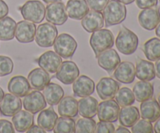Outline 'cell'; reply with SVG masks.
<instances>
[{"instance_id":"2","label":"cell","mask_w":160,"mask_h":133,"mask_svg":"<svg viewBox=\"0 0 160 133\" xmlns=\"http://www.w3.org/2000/svg\"><path fill=\"white\" fill-rule=\"evenodd\" d=\"M115 42L119 52L124 55H131L137 50L138 38L135 33L123 27L119 31Z\"/></svg>"},{"instance_id":"6","label":"cell","mask_w":160,"mask_h":133,"mask_svg":"<svg viewBox=\"0 0 160 133\" xmlns=\"http://www.w3.org/2000/svg\"><path fill=\"white\" fill-rule=\"evenodd\" d=\"M53 46L58 55L64 59H69L75 53L78 48V42L72 35L67 33H62L56 37Z\"/></svg>"},{"instance_id":"10","label":"cell","mask_w":160,"mask_h":133,"mask_svg":"<svg viewBox=\"0 0 160 133\" xmlns=\"http://www.w3.org/2000/svg\"><path fill=\"white\" fill-rule=\"evenodd\" d=\"M23 97V108L31 114H37L46 107L47 103L44 95L38 90L31 91Z\"/></svg>"},{"instance_id":"1","label":"cell","mask_w":160,"mask_h":133,"mask_svg":"<svg viewBox=\"0 0 160 133\" xmlns=\"http://www.w3.org/2000/svg\"><path fill=\"white\" fill-rule=\"evenodd\" d=\"M106 27L120 24L126 19L127 8L123 3L117 0H109L102 10Z\"/></svg>"},{"instance_id":"16","label":"cell","mask_w":160,"mask_h":133,"mask_svg":"<svg viewBox=\"0 0 160 133\" xmlns=\"http://www.w3.org/2000/svg\"><path fill=\"white\" fill-rule=\"evenodd\" d=\"M36 25L28 20H21L17 23L15 37L20 43H31L34 40Z\"/></svg>"},{"instance_id":"39","label":"cell","mask_w":160,"mask_h":133,"mask_svg":"<svg viewBox=\"0 0 160 133\" xmlns=\"http://www.w3.org/2000/svg\"><path fill=\"white\" fill-rule=\"evenodd\" d=\"M95 132L96 133H113L115 132V127L111 122L99 121L96 123Z\"/></svg>"},{"instance_id":"17","label":"cell","mask_w":160,"mask_h":133,"mask_svg":"<svg viewBox=\"0 0 160 133\" xmlns=\"http://www.w3.org/2000/svg\"><path fill=\"white\" fill-rule=\"evenodd\" d=\"M113 78L123 84H131L135 79V67L129 61L120 63L114 70Z\"/></svg>"},{"instance_id":"29","label":"cell","mask_w":160,"mask_h":133,"mask_svg":"<svg viewBox=\"0 0 160 133\" xmlns=\"http://www.w3.org/2000/svg\"><path fill=\"white\" fill-rule=\"evenodd\" d=\"M43 95L48 104L56 106L64 96V90L59 84L49 82L43 89Z\"/></svg>"},{"instance_id":"42","label":"cell","mask_w":160,"mask_h":133,"mask_svg":"<svg viewBox=\"0 0 160 133\" xmlns=\"http://www.w3.org/2000/svg\"><path fill=\"white\" fill-rule=\"evenodd\" d=\"M158 0H136V5L139 9H147L156 6Z\"/></svg>"},{"instance_id":"4","label":"cell","mask_w":160,"mask_h":133,"mask_svg":"<svg viewBox=\"0 0 160 133\" xmlns=\"http://www.w3.org/2000/svg\"><path fill=\"white\" fill-rule=\"evenodd\" d=\"M23 19L33 23L43 21L45 16V7L39 0H29L18 8Z\"/></svg>"},{"instance_id":"26","label":"cell","mask_w":160,"mask_h":133,"mask_svg":"<svg viewBox=\"0 0 160 133\" xmlns=\"http://www.w3.org/2000/svg\"><path fill=\"white\" fill-rule=\"evenodd\" d=\"M58 113L62 117H77L78 114V101L70 95L62 97L58 103Z\"/></svg>"},{"instance_id":"23","label":"cell","mask_w":160,"mask_h":133,"mask_svg":"<svg viewBox=\"0 0 160 133\" xmlns=\"http://www.w3.org/2000/svg\"><path fill=\"white\" fill-rule=\"evenodd\" d=\"M66 9L70 18L80 20L88 13L89 6L86 0H69L66 6Z\"/></svg>"},{"instance_id":"7","label":"cell","mask_w":160,"mask_h":133,"mask_svg":"<svg viewBox=\"0 0 160 133\" xmlns=\"http://www.w3.org/2000/svg\"><path fill=\"white\" fill-rule=\"evenodd\" d=\"M120 106L116 100H106L98 103L97 114L100 121L113 122L117 121L120 113Z\"/></svg>"},{"instance_id":"3","label":"cell","mask_w":160,"mask_h":133,"mask_svg":"<svg viewBox=\"0 0 160 133\" xmlns=\"http://www.w3.org/2000/svg\"><path fill=\"white\" fill-rule=\"evenodd\" d=\"M89 42L97 57L102 52L112 48L114 45V35L110 30L101 28L92 32Z\"/></svg>"},{"instance_id":"43","label":"cell","mask_w":160,"mask_h":133,"mask_svg":"<svg viewBox=\"0 0 160 133\" xmlns=\"http://www.w3.org/2000/svg\"><path fill=\"white\" fill-rule=\"evenodd\" d=\"M9 13V7L3 0H0V20Z\"/></svg>"},{"instance_id":"41","label":"cell","mask_w":160,"mask_h":133,"mask_svg":"<svg viewBox=\"0 0 160 133\" xmlns=\"http://www.w3.org/2000/svg\"><path fill=\"white\" fill-rule=\"evenodd\" d=\"M15 131L12 123L5 119L0 120V133H14Z\"/></svg>"},{"instance_id":"20","label":"cell","mask_w":160,"mask_h":133,"mask_svg":"<svg viewBox=\"0 0 160 133\" xmlns=\"http://www.w3.org/2000/svg\"><path fill=\"white\" fill-rule=\"evenodd\" d=\"M31 87L28 78L22 75L14 76L8 83V90L18 97H23L31 91Z\"/></svg>"},{"instance_id":"21","label":"cell","mask_w":160,"mask_h":133,"mask_svg":"<svg viewBox=\"0 0 160 133\" xmlns=\"http://www.w3.org/2000/svg\"><path fill=\"white\" fill-rule=\"evenodd\" d=\"M28 80L31 89L35 90H43L44 88L50 82L49 74L41 67L35 68L31 70L28 76Z\"/></svg>"},{"instance_id":"19","label":"cell","mask_w":160,"mask_h":133,"mask_svg":"<svg viewBox=\"0 0 160 133\" xmlns=\"http://www.w3.org/2000/svg\"><path fill=\"white\" fill-rule=\"evenodd\" d=\"M81 25L87 32L92 33L104 26V18L101 12L91 10L81 19Z\"/></svg>"},{"instance_id":"40","label":"cell","mask_w":160,"mask_h":133,"mask_svg":"<svg viewBox=\"0 0 160 133\" xmlns=\"http://www.w3.org/2000/svg\"><path fill=\"white\" fill-rule=\"evenodd\" d=\"M109 0H86L89 7L95 11L101 12L103 10Z\"/></svg>"},{"instance_id":"31","label":"cell","mask_w":160,"mask_h":133,"mask_svg":"<svg viewBox=\"0 0 160 133\" xmlns=\"http://www.w3.org/2000/svg\"><path fill=\"white\" fill-rule=\"evenodd\" d=\"M133 93L135 100L142 103L152 98L154 95V87L149 81H138L133 87Z\"/></svg>"},{"instance_id":"13","label":"cell","mask_w":160,"mask_h":133,"mask_svg":"<svg viewBox=\"0 0 160 133\" xmlns=\"http://www.w3.org/2000/svg\"><path fill=\"white\" fill-rule=\"evenodd\" d=\"M98 64L101 68L109 74L112 73L120 63V57L114 49H109L102 52L97 56Z\"/></svg>"},{"instance_id":"38","label":"cell","mask_w":160,"mask_h":133,"mask_svg":"<svg viewBox=\"0 0 160 133\" xmlns=\"http://www.w3.org/2000/svg\"><path fill=\"white\" fill-rule=\"evenodd\" d=\"M13 70V62L9 56H0V76L10 74Z\"/></svg>"},{"instance_id":"47","label":"cell","mask_w":160,"mask_h":133,"mask_svg":"<svg viewBox=\"0 0 160 133\" xmlns=\"http://www.w3.org/2000/svg\"><path fill=\"white\" fill-rule=\"evenodd\" d=\"M155 122H156V123H155L154 127H153L154 132L160 133V117Z\"/></svg>"},{"instance_id":"48","label":"cell","mask_w":160,"mask_h":133,"mask_svg":"<svg viewBox=\"0 0 160 133\" xmlns=\"http://www.w3.org/2000/svg\"><path fill=\"white\" fill-rule=\"evenodd\" d=\"M117 1L120 2V3H123L124 5H128V4H131V3H134L135 0H117Z\"/></svg>"},{"instance_id":"18","label":"cell","mask_w":160,"mask_h":133,"mask_svg":"<svg viewBox=\"0 0 160 133\" xmlns=\"http://www.w3.org/2000/svg\"><path fill=\"white\" fill-rule=\"evenodd\" d=\"M95 84L93 80L86 75H81L73 82V92L75 96L85 97L95 92Z\"/></svg>"},{"instance_id":"9","label":"cell","mask_w":160,"mask_h":133,"mask_svg":"<svg viewBox=\"0 0 160 133\" xmlns=\"http://www.w3.org/2000/svg\"><path fill=\"white\" fill-rule=\"evenodd\" d=\"M80 74V70L74 62L66 60L62 62L57 70L56 77L59 81L64 84H73Z\"/></svg>"},{"instance_id":"46","label":"cell","mask_w":160,"mask_h":133,"mask_svg":"<svg viewBox=\"0 0 160 133\" xmlns=\"http://www.w3.org/2000/svg\"><path fill=\"white\" fill-rule=\"evenodd\" d=\"M115 132H118V133H130L131 131H129V130L128 129V128H126V127L124 126H119L118 128H117V129H115Z\"/></svg>"},{"instance_id":"25","label":"cell","mask_w":160,"mask_h":133,"mask_svg":"<svg viewBox=\"0 0 160 133\" xmlns=\"http://www.w3.org/2000/svg\"><path fill=\"white\" fill-rule=\"evenodd\" d=\"M135 76L140 81H150L156 78L154 64L152 61L138 58L136 63Z\"/></svg>"},{"instance_id":"11","label":"cell","mask_w":160,"mask_h":133,"mask_svg":"<svg viewBox=\"0 0 160 133\" xmlns=\"http://www.w3.org/2000/svg\"><path fill=\"white\" fill-rule=\"evenodd\" d=\"M139 24L142 28L147 31H152L160 21V12L159 7L147 8L143 9L138 14Z\"/></svg>"},{"instance_id":"34","label":"cell","mask_w":160,"mask_h":133,"mask_svg":"<svg viewBox=\"0 0 160 133\" xmlns=\"http://www.w3.org/2000/svg\"><path fill=\"white\" fill-rule=\"evenodd\" d=\"M75 124L72 117L61 116L56 120L53 131L55 133H73L75 132Z\"/></svg>"},{"instance_id":"22","label":"cell","mask_w":160,"mask_h":133,"mask_svg":"<svg viewBox=\"0 0 160 133\" xmlns=\"http://www.w3.org/2000/svg\"><path fill=\"white\" fill-rule=\"evenodd\" d=\"M12 123L16 131L26 132L34 125V115L26 110H20L12 116Z\"/></svg>"},{"instance_id":"5","label":"cell","mask_w":160,"mask_h":133,"mask_svg":"<svg viewBox=\"0 0 160 133\" xmlns=\"http://www.w3.org/2000/svg\"><path fill=\"white\" fill-rule=\"evenodd\" d=\"M57 36L58 30L56 25L47 22L38 27L34 39L38 46L42 48H49L53 45Z\"/></svg>"},{"instance_id":"12","label":"cell","mask_w":160,"mask_h":133,"mask_svg":"<svg viewBox=\"0 0 160 133\" xmlns=\"http://www.w3.org/2000/svg\"><path fill=\"white\" fill-rule=\"evenodd\" d=\"M119 89L120 84L109 77L102 78L96 85L97 93L99 98L102 100L113 99Z\"/></svg>"},{"instance_id":"44","label":"cell","mask_w":160,"mask_h":133,"mask_svg":"<svg viewBox=\"0 0 160 133\" xmlns=\"http://www.w3.org/2000/svg\"><path fill=\"white\" fill-rule=\"evenodd\" d=\"M28 133H45L46 131L43 129L42 128H41L39 125H33L27 131Z\"/></svg>"},{"instance_id":"37","label":"cell","mask_w":160,"mask_h":133,"mask_svg":"<svg viewBox=\"0 0 160 133\" xmlns=\"http://www.w3.org/2000/svg\"><path fill=\"white\" fill-rule=\"evenodd\" d=\"M131 131L133 133H152L154 132V129L152 122L142 119L131 126Z\"/></svg>"},{"instance_id":"14","label":"cell","mask_w":160,"mask_h":133,"mask_svg":"<svg viewBox=\"0 0 160 133\" xmlns=\"http://www.w3.org/2000/svg\"><path fill=\"white\" fill-rule=\"evenodd\" d=\"M22 106L20 97L12 93L5 94L0 102V113L5 117H12L22 109Z\"/></svg>"},{"instance_id":"30","label":"cell","mask_w":160,"mask_h":133,"mask_svg":"<svg viewBox=\"0 0 160 133\" xmlns=\"http://www.w3.org/2000/svg\"><path fill=\"white\" fill-rule=\"evenodd\" d=\"M58 119V115L52 107L42 110L37 118L38 125L43 128L46 132L53 131L55 124Z\"/></svg>"},{"instance_id":"49","label":"cell","mask_w":160,"mask_h":133,"mask_svg":"<svg viewBox=\"0 0 160 133\" xmlns=\"http://www.w3.org/2000/svg\"><path fill=\"white\" fill-rule=\"evenodd\" d=\"M155 29H156V34L158 36V38H160V21Z\"/></svg>"},{"instance_id":"33","label":"cell","mask_w":160,"mask_h":133,"mask_svg":"<svg viewBox=\"0 0 160 133\" xmlns=\"http://www.w3.org/2000/svg\"><path fill=\"white\" fill-rule=\"evenodd\" d=\"M143 52L148 60L156 61L160 59V39L152 38L144 43Z\"/></svg>"},{"instance_id":"24","label":"cell","mask_w":160,"mask_h":133,"mask_svg":"<svg viewBox=\"0 0 160 133\" xmlns=\"http://www.w3.org/2000/svg\"><path fill=\"white\" fill-rule=\"evenodd\" d=\"M141 117L150 122H155L160 117V106L157 100L149 99L142 102L140 106Z\"/></svg>"},{"instance_id":"15","label":"cell","mask_w":160,"mask_h":133,"mask_svg":"<svg viewBox=\"0 0 160 133\" xmlns=\"http://www.w3.org/2000/svg\"><path fill=\"white\" fill-rule=\"evenodd\" d=\"M39 67L50 74L56 73L62 64V57L54 51H47L38 59Z\"/></svg>"},{"instance_id":"51","label":"cell","mask_w":160,"mask_h":133,"mask_svg":"<svg viewBox=\"0 0 160 133\" xmlns=\"http://www.w3.org/2000/svg\"><path fill=\"white\" fill-rule=\"evenodd\" d=\"M5 93H4V91H3V89H2L1 87H0V102L2 101V100L3 96H4Z\"/></svg>"},{"instance_id":"35","label":"cell","mask_w":160,"mask_h":133,"mask_svg":"<svg viewBox=\"0 0 160 133\" xmlns=\"http://www.w3.org/2000/svg\"><path fill=\"white\" fill-rule=\"evenodd\" d=\"M116 101L120 106H131L134 104L135 101L133 91H131L129 88L123 87L117 91L115 95Z\"/></svg>"},{"instance_id":"45","label":"cell","mask_w":160,"mask_h":133,"mask_svg":"<svg viewBox=\"0 0 160 133\" xmlns=\"http://www.w3.org/2000/svg\"><path fill=\"white\" fill-rule=\"evenodd\" d=\"M155 67V73H156V76L160 79V59L156 60V63L154 64Z\"/></svg>"},{"instance_id":"27","label":"cell","mask_w":160,"mask_h":133,"mask_svg":"<svg viewBox=\"0 0 160 133\" xmlns=\"http://www.w3.org/2000/svg\"><path fill=\"white\" fill-rule=\"evenodd\" d=\"M98 105V100L94 97H81L78 101V112L81 117L93 118L97 114Z\"/></svg>"},{"instance_id":"36","label":"cell","mask_w":160,"mask_h":133,"mask_svg":"<svg viewBox=\"0 0 160 133\" xmlns=\"http://www.w3.org/2000/svg\"><path fill=\"white\" fill-rule=\"evenodd\" d=\"M96 122L92 118L83 117L78 119L75 124V132L77 133H93L95 132Z\"/></svg>"},{"instance_id":"32","label":"cell","mask_w":160,"mask_h":133,"mask_svg":"<svg viewBox=\"0 0 160 133\" xmlns=\"http://www.w3.org/2000/svg\"><path fill=\"white\" fill-rule=\"evenodd\" d=\"M17 23L12 18L5 17L0 20V40L10 41L15 37Z\"/></svg>"},{"instance_id":"28","label":"cell","mask_w":160,"mask_h":133,"mask_svg":"<svg viewBox=\"0 0 160 133\" xmlns=\"http://www.w3.org/2000/svg\"><path fill=\"white\" fill-rule=\"evenodd\" d=\"M119 121L123 126L129 128L133 126L140 119L138 109L134 106H123L119 113Z\"/></svg>"},{"instance_id":"8","label":"cell","mask_w":160,"mask_h":133,"mask_svg":"<svg viewBox=\"0 0 160 133\" xmlns=\"http://www.w3.org/2000/svg\"><path fill=\"white\" fill-rule=\"evenodd\" d=\"M45 19L54 25L64 24L68 19L66 6L62 2H56L48 4L45 8Z\"/></svg>"},{"instance_id":"52","label":"cell","mask_w":160,"mask_h":133,"mask_svg":"<svg viewBox=\"0 0 160 133\" xmlns=\"http://www.w3.org/2000/svg\"><path fill=\"white\" fill-rule=\"evenodd\" d=\"M158 103H159V105L160 106V94L159 95V96H158Z\"/></svg>"},{"instance_id":"50","label":"cell","mask_w":160,"mask_h":133,"mask_svg":"<svg viewBox=\"0 0 160 133\" xmlns=\"http://www.w3.org/2000/svg\"><path fill=\"white\" fill-rule=\"evenodd\" d=\"M44 3H47V4H49V3H56V2H60L61 0H42Z\"/></svg>"}]
</instances>
